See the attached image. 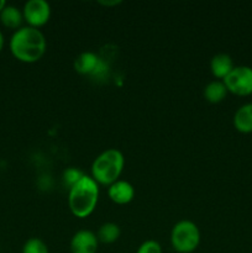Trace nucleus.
Wrapping results in <instances>:
<instances>
[{"label":"nucleus","instance_id":"nucleus-1","mask_svg":"<svg viewBox=\"0 0 252 253\" xmlns=\"http://www.w3.org/2000/svg\"><path fill=\"white\" fill-rule=\"evenodd\" d=\"M9 48L12 56L24 63H35L42 58L47 48L44 35L36 27L21 26L10 37Z\"/></svg>","mask_w":252,"mask_h":253},{"label":"nucleus","instance_id":"nucleus-2","mask_svg":"<svg viewBox=\"0 0 252 253\" xmlns=\"http://www.w3.org/2000/svg\"><path fill=\"white\" fill-rule=\"evenodd\" d=\"M99 200V184L91 175L84 174L68 190V207L74 216L79 219L93 214Z\"/></svg>","mask_w":252,"mask_h":253},{"label":"nucleus","instance_id":"nucleus-3","mask_svg":"<svg viewBox=\"0 0 252 253\" xmlns=\"http://www.w3.org/2000/svg\"><path fill=\"white\" fill-rule=\"evenodd\" d=\"M125 166V158L121 151L108 148L103 151L91 163V177L98 184L111 185L119 180Z\"/></svg>","mask_w":252,"mask_h":253},{"label":"nucleus","instance_id":"nucleus-4","mask_svg":"<svg viewBox=\"0 0 252 253\" xmlns=\"http://www.w3.org/2000/svg\"><path fill=\"white\" fill-rule=\"evenodd\" d=\"M200 244L199 227L190 220H180L170 231V245L178 253H192Z\"/></svg>","mask_w":252,"mask_h":253},{"label":"nucleus","instance_id":"nucleus-5","mask_svg":"<svg viewBox=\"0 0 252 253\" xmlns=\"http://www.w3.org/2000/svg\"><path fill=\"white\" fill-rule=\"evenodd\" d=\"M222 82L230 93L239 96L250 95L252 94V68L249 66L234 67Z\"/></svg>","mask_w":252,"mask_h":253},{"label":"nucleus","instance_id":"nucleus-6","mask_svg":"<svg viewBox=\"0 0 252 253\" xmlns=\"http://www.w3.org/2000/svg\"><path fill=\"white\" fill-rule=\"evenodd\" d=\"M24 20L27 22V26L39 27L47 24L51 16V6L46 0H29L25 2L22 9Z\"/></svg>","mask_w":252,"mask_h":253},{"label":"nucleus","instance_id":"nucleus-7","mask_svg":"<svg viewBox=\"0 0 252 253\" xmlns=\"http://www.w3.org/2000/svg\"><path fill=\"white\" fill-rule=\"evenodd\" d=\"M74 69L83 76L101 77L105 74L108 67L98 54L88 51L81 53L74 59Z\"/></svg>","mask_w":252,"mask_h":253},{"label":"nucleus","instance_id":"nucleus-8","mask_svg":"<svg viewBox=\"0 0 252 253\" xmlns=\"http://www.w3.org/2000/svg\"><path fill=\"white\" fill-rule=\"evenodd\" d=\"M99 241L90 230H79L71 240V253H96Z\"/></svg>","mask_w":252,"mask_h":253},{"label":"nucleus","instance_id":"nucleus-9","mask_svg":"<svg viewBox=\"0 0 252 253\" xmlns=\"http://www.w3.org/2000/svg\"><path fill=\"white\" fill-rule=\"evenodd\" d=\"M108 195L111 202L119 205H125L132 202L135 197V188L127 180L119 179L108 188Z\"/></svg>","mask_w":252,"mask_h":253},{"label":"nucleus","instance_id":"nucleus-10","mask_svg":"<svg viewBox=\"0 0 252 253\" xmlns=\"http://www.w3.org/2000/svg\"><path fill=\"white\" fill-rule=\"evenodd\" d=\"M234 62L230 54L227 53H217L210 61V71L215 78H219L224 81L230 72L234 69Z\"/></svg>","mask_w":252,"mask_h":253},{"label":"nucleus","instance_id":"nucleus-11","mask_svg":"<svg viewBox=\"0 0 252 253\" xmlns=\"http://www.w3.org/2000/svg\"><path fill=\"white\" fill-rule=\"evenodd\" d=\"M234 126L242 133L252 132V103L240 106L234 115Z\"/></svg>","mask_w":252,"mask_h":253},{"label":"nucleus","instance_id":"nucleus-12","mask_svg":"<svg viewBox=\"0 0 252 253\" xmlns=\"http://www.w3.org/2000/svg\"><path fill=\"white\" fill-rule=\"evenodd\" d=\"M22 21H24L22 10H20L17 6H14V5L6 4V6L0 12V22L7 29L16 31L17 29L21 27Z\"/></svg>","mask_w":252,"mask_h":253},{"label":"nucleus","instance_id":"nucleus-13","mask_svg":"<svg viewBox=\"0 0 252 253\" xmlns=\"http://www.w3.org/2000/svg\"><path fill=\"white\" fill-rule=\"evenodd\" d=\"M227 89L222 81H212L208 83L204 88L205 100L211 104H217L224 100L227 95Z\"/></svg>","mask_w":252,"mask_h":253},{"label":"nucleus","instance_id":"nucleus-14","mask_svg":"<svg viewBox=\"0 0 252 253\" xmlns=\"http://www.w3.org/2000/svg\"><path fill=\"white\" fill-rule=\"evenodd\" d=\"M121 230L115 222H105L99 227L96 232L98 241L101 244H114L120 237Z\"/></svg>","mask_w":252,"mask_h":253},{"label":"nucleus","instance_id":"nucleus-15","mask_svg":"<svg viewBox=\"0 0 252 253\" xmlns=\"http://www.w3.org/2000/svg\"><path fill=\"white\" fill-rule=\"evenodd\" d=\"M83 175L84 173L81 169L76 167H69L64 169L63 173H62V183L69 190Z\"/></svg>","mask_w":252,"mask_h":253},{"label":"nucleus","instance_id":"nucleus-16","mask_svg":"<svg viewBox=\"0 0 252 253\" xmlns=\"http://www.w3.org/2000/svg\"><path fill=\"white\" fill-rule=\"evenodd\" d=\"M22 253H49L47 245L37 237H31L22 246Z\"/></svg>","mask_w":252,"mask_h":253},{"label":"nucleus","instance_id":"nucleus-17","mask_svg":"<svg viewBox=\"0 0 252 253\" xmlns=\"http://www.w3.org/2000/svg\"><path fill=\"white\" fill-rule=\"evenodd\" d=\"M136 253H162V247L155 240H147L140 245Z\"/></svg>","mask_w":252,"mask_h":253},{"label":"nucleus","instance_id":"nucleus-18","mask_svg":"<svg viewBox=\"0 0 252 253\" xmlns=\"http://www.w3.org/2000/svg\"><path fill=\"white\" fill-rule=\"evenodd\" d=\"M99 4L101 5H105V6H113V5H118L121 4V0H111V1H104V0H99Z\"/></svg>","mask_w":252,"mask_h":253},{"label":"nucleus","instance_id":"nucleus-19","mask_svg":"<svg viewBox=\"0 0 252 253\" xmlns=\"http://www.w3.org/2000/svg\"><path fill=\"white\" fill-rule=\"evenodd\" d=\"M2 47H4V35L0 31V52L2 51Z\"/></svg>","mask_w":252,"mask_h":253},{"label":"nucleus","instance_id":"nucleus-20","mask_svg":"<svg viewBox=\"0 0 252 253\" xmlns=\"http://www.w3.org/2000/svg\"><path fill=\"white\" fill-rule=\"evenodd\" d=\"M5 6H6V1H5V0H0V12L2 11V9H4Z\"/></svg>","mask_w":252,"mask_h":253}]
</instances>
